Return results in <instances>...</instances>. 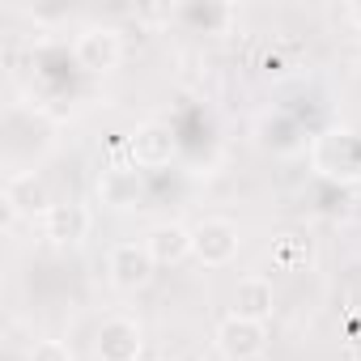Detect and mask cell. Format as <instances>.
<instances>
[{
	"label": "cell",
	"instance_id": "obj_13",
	"mask_svg": "<svg viewBox=\"0 0 361 361\" xmlns=\"http://www.w3.org/2000/svg\"><path fill=\"white\" fill-rule=\"evenodd\" d=\"M272 310H276V289H272L268 276L251 272V276H243V281L234 285V310H230V314H243V319L268 323Z\"/></svg>",
	"mask_w": 361,
	"mask_h": 361
},
{
	"label": "cell",
	"instance_id": "obj_3",
	"mask_svg": "<svg viewBox=\"0 0 361 361\" xmlns=\"http://www.w3.org/2000/svg\"><path fill=\"white\" fill-rule=\"evenodd\" d=\"M243 251V230L230 217H204L192 226V259L204 268H230Z\"/></svg>",
	"mask_w": 361,
	"mask_h": 361
},
{
	"label": "cell",
	"instance_id": "obj_9",
	"mask_svg": "<svg viewBox=\"0 0 361 361\" xmlns=\"http://www.w3.org/2000/svg\"><path fill=\"white\" fill-rule=\"evenodd\" d=\"M51 204H56V200H51L43 174H39L35 166H30V170H13V174L5 178V217H9V221L35 217V213L43 217Z\"/></svg>",
	"mask_w": 361,
	"mask_h": 361
},
{
	"label": "cell",
	"instance_id": "obj_18",
	"mask_svg": "<svg viewBox=\"0 0 361 361\" xmlns=\"http://www.w3.org/2000/svg\"><path fill=\"white\" fill-rule=\"evenodd\" d=\"M153 361H178V357H153Z\"/></svg>",
	"mask_w": 361,
	"mask_h": 361
},
{
	"label": "cell",
	"instance_id": "obj_10",
	"mask_svg": "<svg viewBox=\"0 0 361 361\" xmlns=\"http://www.w3.org/2000/svg\"><path fill=\"white\" fill-rule=\"evenodd\" d=\"M94 196L102 209H115V213H128L145 200V174L136 166H106L94 183Z\"/></svg>",
	"mask_w": 361,
	"mask_h": 361
},
{
	"label": "cell",
	"instance_id": "obj_15",
	"mask_svg": "<svg viewBox=\"0 0 361 361\" xmlns=\"http://www.w3.org/2000/svg\"><path fill=\"white\" fill-rule=\"evenodd\" d=\"M26 361H77V357H73V348L64 340H39Z\"/></svg>",
	"mask_w": 361,
	"mask_h": 361
},
{
	"label": "cell",
	"instance_id": "obj_6",
	"mask_svg": "<svg viewBox=\"0 0 361 361\" xmlns=\"http://www.w3.org/2000/svg\"><path fill=\"white\" fill-rule=\"evenodd\" d=\"M213 344L226 361H259L268 348V323L243 319V314H226L213 331Z\"/></svg>",
	"mask_w": 361,
	"mask_h": 361
},
{
	"label": "cell",
	"instance_id": "obj_5",
	"mask_svg": "<svg viewBox=\"0 0 361 361\" xmlns=\"http://www.w3.org/2000/svg\"><path fill=\"white\" fill-rule=\"evenodd\" d=\"M153 272H157V264L145 243H115L106 251V281L119 293H140L153 281Z\"/></svg>",
	"mask_w": 361,
	"mask_h": 361
},
{
	"label": "cell",
	"instance_id": "obj_4",
	"mask_svg": "<svg viewBox=\"0 0 361 361\" xmlns=\"http://www.w3.org/2000/svg\"><path fill=\"white\" fill-rule=\"evenodd\" d=\"M128 153H132V166L136 170H161L178 157V136L170 123L161 119H145L128 132Z\"/></svg>",
	"mask_w": 361,
	"mask_h": 361
},
{
	"label": "cell",
	"instance_id": "obj_7",
	"mask_svg": "<svg viewBox=\"0 0 361 361\" xmlns=\"http://www.w3.org/2000/svg\"><path fill=\"white\" fill-rule=\"evenodd\" d=\"M94 353H98V361H140L145 327L132 314H111V319H102V327L94 336Z\"/></svg>",
	"mask_w": 361,
	"mask_h": 361
},
{
	"label": "cell",
	"instance_id": "obj_17",
	"mask_svg": "<svg viewBox=\"0 0 361 361\" xmlns=\"http://www.w3.org/2000/svg\"><path fill=\"white\" fill-rule=\"evenodd\" d=\"M353 77H357V90H361V60H357V68H353Z\"/></svg>",
	"mask_w": 361,
	"mask_h": 361
},
{
	"label": "cell",
	"instance_id": "obj_1",
	"mask_svg": "<svg viewBox=\"0 0 361 361\" xmlns=\"http://www.w3.org/2000/svg\"><path fill=\"white\" fill-rule=\"evenodd\" d=\"M310 166L327 183H357L361 178V136L348 128H327L310 140Z\"/></svg>",
	"mask_w": 361,
	"mask_h": 361
},
{
	"label": "cell",
	"instance_id": "obj_12",
	"mask_svg": "<svg viewBox=\"0 0 361 361\" xmlns=\"http://www.w3.org/2000/svg\"><path fill=\"white\" fill-rule=\"evenodd\" d=\"M145 247H149V255H153L157 268H174V264L192 259V226H183V221H157L145 234Z\"/></svg>",
	"mask_w": 361,
	"mask_h": 361
},
{
	"label": "cell",
	"instance_id": "obj_14",
	"mask_svg": "<svg viewBox=\"0 0 361 361\" xmlns=\"http://www.w3.org/2000/svg\"><path fill=\"white\" fill-rule=\"evenodd\" d=\"M255 140L259 149H272V153H293L302 145V128L285 115V111H268L255 119Z\"/></svg>",
	"mask_w": 361,
	"mask_h": 361
},
{
	"label": "cell",
	"instance_id": "obj_8",
	"mask_svg": "<svg viewBox=\"0 0 361 361\" xmlns=\"http://www.w3.org/2000/svg\"><path fill=\"white\" fill-rule=\"evenodd\" d=\"M94 234V213L81 200H56L43 213V238L56 247H81Z\"/></svg>",
	"mask_w": 361,
	"mask_h": 361
},
{
	"label": "cell",
	"instance_id": "obj_2",
	"mask_svg": "<svg viewBox=\"0 0 361 361\" xmlns=\"http://www.w3.org/2000/svg\"><path fill=\"white\" fill-rule=\"evenodd\" d=\"M73 60L81 73L90 77H106L123 64V35L115 26H102V22H90L77 30L73 39Z\"/></svg>",
	"mask_w": 361,
	"mask_h": 361
},
{
	"label": "cell",
	"instance_id": "obj_11",
	"mask_svg": "<svg viewBox=\"0 0 361 361\" xmlns=\"http://www.w3.org/2000/svg\"><path fill=\"white\" fill-rule=\"evenodd\" d=\"M174 18L192 26V35H230L238 26V9L226 0H188V5H174Z\"/></svg>",
	"mask_w": 361,
	"mask_h": 361
},
{
	"label": "cell",
	"instance_id": "obj_16",
	"mask_svg": "<svg viewBox=\"0 0 361 361\" xmlns=\"http://www.w3.org/2000/svg\"><path fill=\"white\" fill-rule=\"evenodd\" d=\"M344 18H348L353 26H361V5H348V9H344Z\"/></svg>",
	"mask_w": 361,
	"mask_h": 361
}]
</instances>
